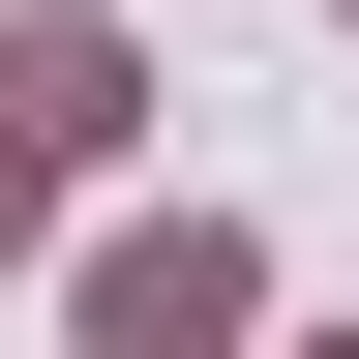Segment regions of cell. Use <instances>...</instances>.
<instances>
[{
    "label": "cell",
    "instance_id": "1",
    "mask_svg": "<svg viewBox=\"0 0 359 359\" xmlns=\"http://www.w3.org/2000/svg\"><path fill=\"white\" fill-rule=\"evenodd\" d=\"M150 90H120V30H0V240H60V180L120 150Z\"/></svg>",
    "mask_w": 359,
    "mask_h": 359
},
{
    "label": "cell",
    "instance_id": "2",
    "mask_svg": "<svg viewBox=\"0 0 359 359\" xmlns=\"http://www.w3.org/2000/svg\"><path fill=\"white\" fill-rule=\"evenodd\" d=\"M90 359H240V240H210V210L120 240V269H90Z\"/></svg>",
    "mask_w": 359,
    "mask_h": 359
}]
</instances>
